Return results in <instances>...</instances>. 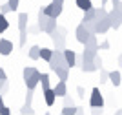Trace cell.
Segmentation results:
<instances>
[{
  "instance_id": "cell-41",
  "label": "cell",
  "mask_w": 122,
  "mask_h": 115,
  "mask_svg": "<svg viewBox=\"0 0 122 115\" xmlns=\"http://www.w3.org/2000/svg\"><path fill=\"white\" fill-rule=\"evenodd\" d=\"M0 79H2V80H5V79H7V75H5L4 68H0Z\"/></svg>"
},
{
  "instance_id": "cell-30",
  "label": "cell",
  "mask_w": 122,
  "mask_h": 115,
  "mask_svg": "<svg viewBox=\"0 0 122 115\" xmlns=\"http://www.w3.org/2000/svg\"><path fill=\"white\" fill-rule=\"evenodd\" d=\"M62 99H64V106H75V100H73V97H69L67 93L62 97Z\"/></svg>"
},
{
  "instance_id": "cell-13",
  "label": "cell",
  "mask_w": 122,
  "mask_h": 115,
  "mask_svg": "<svg viewBox=\"0 0 122 115\" xmlns=\"http://www.w3.org/2000/svg\"><path fill=\"white\" fill-rule=\"evenodd\" d=\"M49 18H51V16H47L42 9L38 11V16H36V24H38V27H40V31L46 29V26H47V22H49Z\"/></svg>"
},
{
  "instance_id": "cell-6",
  "label": "cell",
  "mask_w": 122,
  "mask_h": 115,
  "mask_svg": "<svg viewBox=\"0 0 122 115\" xmlns=\"http://www.w3.org/2000/svg\"><path fill=\"white\" fill-rule=\"evenodd\" d=\"M89 106L91 108H104V97H102L98 88L91 90V97H89Z\"/></svg>"
},
{
  "instance_id": "cell-46",
  "label": "cell",
  "mask_w": 122,
  "mask_h": 115,
  "mask_svg": "<svg viewBox=\"0 0 122 115\" xmlns=\"http://www.w3.org/2000/svg\"><path fill=\"white\" fill-rule=\"evenodd\" d=\"M118 66H122V53L118 55Z\"/></svg>"
},
{
  "instance_id": "cell-19",
  "label": "cell",
  "mask_w": 122,
  "mask_h": 115,
  "mask_svg": "<svg viewBox=\"0 0 122 115\" xmlns=\"http://www.w3.org/2000/svg\"><path fill=\"white\" fill-rule=\"evenodd\" d=\"M75 4H76V7L82 9V11H87V9H91V7H93L91 0H75Z\"/></svg>"
},
{
  "instance_id": "cell-40",
  "label": "cell",
  "mask_w": 122,
  "mask_h": 115,
  "mask_svg": "<svg viewBox=\"0 0 122 115\" xmlns=\"http://www.w3.org/2000/svg\"><path fill=\"white\" fill-rule=\"evenodd\" d=\"M91 115H102V108H93Z\"/></svg>"
},
{
  "instance_id": "cell-33",
  "label": "cell",
  "mask_w": 122,
  "mask_h": 115,
  "mask_svg": "<svg viewBox=\"0 0 122 115\" xmlns=\"http://www.w3.org/2000/svg\"><path fill=\"white\" fill-rule=\"evenodd\" d=\"M0 13H2V15H7V13H11V7H9V4H7V2L0 5Z\"/></svg>"
},
{
  "instance_id": "cell-38",
  "label": "cell",
  "mask_w": 122,
  "mask_h": 115,
  "mask_svg": "<svg viewBox=\"0 0 122 115\" xmlns=\"http://www.w3.org/2000/svg\"><path fill=\"white\" fill-rule=\"evenodd\" d=\"M98 49H109V42H107V40H104V42L98 46Z\"/></svg>"
},
{
  "instance_id": "cell-15",
  "label": "cell",
  "mask_w": 122,
  "mask_h": 115,
  "mask_svg": "<svg viewBox=\"0 0 122 115\" xmlns=\"http://www.w3.org/2000/svg\"><path fill=\"white\" fill-rule=\"evenodd\" d=\"M55 90V93H56V97H64L67 93V86H66V80H58L56 82V86L53 88Z\"/></svg>"
},
{
  "instance_id": "cell-52",
  "label": "cell",
  "mask_w": 122,
  "mask_h": 115,
  "mask_svg": "<svg viewBox=\"0 0 122 115\" xmlns=\"http://www.w3.org/2000/svg\"><path fill=\"white\" fill-rule=\"evenodd\" d=\"M60 115H64V113H60Z\"/></svg>"
},
{
  "instance_id": "cell-14",
  "label": "cell",
  "mask_w": 122,
  "mask_h": 115,
  "mask_svg": "<svg viewBox=\"0 0 122 115\" xmlns=\"http://www.w3.org/2000/svg\"><path fill=\"white\" fill-rule=\"evenodd\" d=\"M107 80H109L115 88H117V86H120V82H122L120 71H117V70H115V71H109V73H107Z\"/></svg>"
},
{
  "instance_id": "cell-42",
  "label": "cell",
  "mask_w": 122,
  "mask_h": 115,
  "mask_svg": "<svg viewBox=\"0 0 122 115\" xmlns=\"http://www.w3.org/2000/svg\"><path fill=\"white\" fill-rule=\"evenodd\" d=\"M113 9H117L118 13H120V15H122V0H120V2H118V5H117V7H113Z\"/></svg>"
},
{
  "instance_id": "cell-37",
  "label": "cell",
  "mask_w": 122,
  "mask_h": 115,
  "mask_svg": "<svg viewBox=\"0 0 122 115\" xmlns=\"http://www.w3.org/2000/svg\"><path fill=\"white\" fill-rule=\"evenodd\" d=\"M76 93H78V97H80V99H84V97H86V91H84V88H82V86H78V88H76Z\"/></svg>"
},
{
  "instance_id": "cell-31",
  "label": "cell",
  "mask_w": 122,
  "mask_h": 115,
  "mask_svg": "<svg viewBox=\"0 0 122 115\" xmlns=\"http://www.w3.org/2000/svg\"><path fill=\"white\" fill-rule=\"evenodd\" d=\"M7 4H9L11 11H16V9H18V4H20V0H7Z\"/></svg>"
},
{
  "instance_id": "cell-22",
  "label": "cell",
  "mask_w": 122,
  "mask_h": 115,
  "mask_svg": "<svg viewBox=\"0 0 122 115\" xmlns=\"http://www.w3.org/2000/svg\"><path fill=\"white\" fill-rule=\"evenodd\" d=\"M95 13H97V7H91V9L84 11V16H82V22H87V20H95Z\"/></svg>"
},
{
  "instance_id": "cell-21",
  "label": "cell",
  "mask_w": 122,
  "mask_h": 115,
  "mask_svg": "<svg viewBox=\"0 0 122 115\" xmlns=\"http://www.w3.org/2000/svg\"><path fill=\"white\" fill-rule=\"evenodd\" d=\"M51 55H53V49H51V48H40V59H42V60L49 62V60H51Z\"/></svg>"
},
{
  "instance_id": "cell-39",
  "label": "cell",
  "mask_w": 122,
  "mask_h": 115,
  "mask_svg": "<svg viewBox=\"0 0 122 115\" xmlns=\"http://www.w3.org/2000/svg\"><path fill=\"white\" fill-rule=\"evenodd\" d=\"M0 115H11V110L7 108V106H4V108H2V111H0Z\"/></svg>"
},
{
  "instance_id": "cell-29",
  "label": "cell",
  "mask_w": 122,
  "mask_h": 115,
  "mask_svg": "<svg viewBox=\"0 0 122 115\" xmlns=\"http://www.w3.org/2000/svg\"><path fill=\"white\" fill-rule=\"evenodd\" d=\"M25 40H27V31H20V38H18V46L20 48L25 46Z\"/></svg>"
},
{
  "instance_id": "cell-36",
  "label": "cell",
  "mask_w": 122,
  "mask_h": 115,
  "mask_svg": "<svg viewBox=\"0 0 122 115\" xmlns=\"http://www.w3.org/2000/svg\"><path fill=\"white\" fill-rule=\"evenodd\" d=\"M7 91H9V84H7V80H5L4 86H2V90H0V93H2V95H5Z\"/></svg>"
},
{
  "instance_id": "cell-11",
  "label": "cell",
  "mask_w": 122,
  "mask_h": 115,
  "mask_svg": "<svg viewBox=\"0 0 122 115\" xmlns=\"http://www.w3.org/2000/svg\"><path fill=\"white\" fill-rule=\"evenodd\" d=\"M42 93H44V102H46V106H53L56 102V93L53 88H47V90H42Z\"/></svg>"
},
{
  "instance_id": "cell-51",
  "label": "cell",
  "mask_w": 122,
  "mask_h": 115,
  "mask_svg": "<svg viewBox=\"0 0 122 115\" xmlns=\"http://www.w3.org/2000/svg\"><path fill=\"white\" fill-rule=\"evenodd\" d=\"M44 115H51V113H44Z\"/></svg>"
},
{
  "instance_id": "cell-43",
  "label": "cell",
  "mask_w": 122,
  "mask_h": 115,
  "mask_svg": "<svg viewBox=\"0 0 122 115\" xmlns=\"http://www.w3.org/2000/svg\"><path fill=\"white\" fill-rule=\"evenodd\" d=\"M4 95H2V93H0V111H2V108H4Z\"/></svg>"
},
{
  "instance_id": "cell-8",
  "label": "cell",
  "mask_w": 122,
  "mask_h": 115,
  "mask_svg": "<svg viewBox=\"0 0 122 115\" xmlns=\"http://www.w3.org/2000/svg\"><path fill=\"white\" fill-rule=\"evenodd\" d=\"M89 35H91V33H89V31L86 29V26L82 24V22H80L78 26H76V29H75V37H76V40H78V42H80L82 46H84V44L87 42Z\"/></svg>"
},
{
  "instance_id": "cell-32",
  "label": "cell",
  "mask_w": 122,
  "mask_h": 115,
  "mask_svg": "<svg viewBox=\"0 0 122 115\" xmlns=\"http://www.w3.org/2000/svg\"><path fill=\"white\" fill-rule=\"evenodd\" d=\"M100 84H104V82H107V71L104 70V68H100Z\"/></svg>"
},
{
  "instance_id": "cell-18",
  "label": "cell",
  "mask_w": 122,
  "mask_h": 115,
  "mask_svg": "<svg viewBox=\"0 0 122 115\" xmlns=\"http://www.w3.org/2000/svg\"><path fill=\"white\" fill-rule=\"evenodd\" d=\"M53 73H56L58 80H67V77H69V68H67V66H62V68H56Z\"/></svg>"
},
{
  "instance_id": "cell-45",
  "label": "cell",
  "mask_w": 122,
  "mask_h": 115,
  "mask_svg": "<svg viewBox=\"0 0 122 115\" xmlns=\"http://www.w3.org/2000/svg\"><path fill=\"white\" fill-rule=\"evenodd\" d=\"M76 115H84V110H82V108H78V110H76Z\"/></svg>"
},
{
  "instance_id": "cell-20",
  "label": "cell",
  "mask_w": 122,
  "mask_h": 115,
  "mask_svg": "<svg viewBox=\"0 0 122 115\" xmlns=\"http://www.w3.org/2000/svg\"><path fill=\"white\" fill-rule=\"evenodd\" d=\"M27 57H29L31 60H38V59H40V46H31Z\"/></svg>"
},
{
  "instance_id": "cell-1",
  "label": "cell",
  "mask_w": 122,
  "mask_h": 115,
  "mask_svg": "<svg viewBox=\"0 0 122 115\" xmlns=\"http://www.w3.org/2000/svg\"><path fill=\"white\" fill-rule=\"evenodd\" d=\"M22 77H24V84L27 90H35L40 82V71L33 66H25L24 71H22Z\"/></svg>"
},
{
  "instance_id": "cell-4",
  "label": "cell",
  "mask_w": 122,
  "mask_h": 115,
  "mask_svg": "<svg viewBox=\"0 0 122 115\" xmlns=\"http://www.w3.org/2000/svg\"><path fill=\"white\" fill-rule=\"evenodd\" d=\"M49 64V70L55 71L56 68H62V66H67L66 64V59H64V51L62 49H53V55H51V60L47 62ZM69 68V66H67Z\"/></svg>"
},
{
  "instance_id": "cell-23",
  "label": "cell",
  "mask_w": 122,
  "mask_h": 115,
  "mask_svg": "<svg viewBox=\"0 0 122 115\" xmlns=\"http://www.w3.org/2000/svg\"><path fill=\"white\" fill-rule=\"evenodd\" d=\"M49 73H40V82L38 84H42V90H47V88H51L49 86Z\"/></svg>"
},
{
  "instance_id": "cell-2",
  "label": "cell",
  "mask_w": 122,
  "mask_h": 115,
  "mask_svg": "<svg viewBox=\"0 0 122 115\" xmlns=\"http://www.w3.org/2000/svg\"><path fill=\"white\" fill-rule=\"evenodd\" d=\"M98 53V42H97V33H91L87 42L84 44V51H82V55L86 60H93L95 55Z\"/></svg>"
},
{
  "instance_id": "cell-16",
  "label": "cell",
  "mask_w": 122,
  "mask_h": 115,
  "mask_svg": "<svg viewBox=\"0 0 122 115\" xmlns=\"http://www.w3.org/2000/svg\"><path fill=\"white\" fill-rule=\"evenodd\" d=\"M80 70L84 71V73H93V71H98L97 66H95V62H93V60H86V59H84V62H82Z\"/></svg>"
},
{
  "instance_id": "cell-5",
  "label": "cell",
  "mask_w": 122,
  "mask_h": 115,
  "mask_svg": "<svg viewBox=\"0 0 122 115\" xmlns=\"http://www.w3.org/2000/svg\"><path fill=\"white\" fill-rule=\"evenodd\" d=\"M62 9H64V4H58V2H53V0H51V4L42 7V11H44L47 16H51V18H58V16L62 15Z\"/></svg>"
},
{
  "instance_id": "cell-44",
  "label": "cell",
  "mask_w": 122,
  "mask_h": 115,
  "mask_svg": "<svg viewBox=\"0 0 122 115\" xmlns=\"http://www.w3.org/2000/svg\"><path fill=\"white\" fill-rule=\"evenodd\" d=\"M118 2H120V0H111V4H113V7H117V5H118Z\"/></svg>"
},
{
  "instance_id": "cell-48",
  "label": "cell",
  "mask_w": 122,
  "mask_h": 115,
  "mask_svg": "<svg viewBox=\"0 0 122 115\" xmlns=\"http://www.w3.org/2000/svg\"><path fill=\"white\" fill-rule=\"evenodd\" d=\"M5 80H7V79H5ZM5 80H2V79H0V90H2V86H4V82H5Z\"/></svg>"
},
{
  "instance_id": "cell-28",
  "label": "cell",
  "mask_w": 122,
  "mask_h": 115,
  "mask_svg": "<svg viewBox=\"0 0 122 115\" xmlns=\"http://www.w3.org/2000/svg\"><path fill=\"white\" fill-rule=\"evenodd\" d=\"M33 97H35V90L25 91V104H31V102H33Z\"/></svg>"
},
{
  "instance_id": "cell-12",
  "label": "cell",
  "mask_w": 122,
  "mask_h": 115,
  "mask_svg": "<svg viewBox=\"0 0 122 115\" xmlns=\"http://www.w3.org/2000/svg\"><path fill=\"white\" fill-rule=\"evenodd\" d=\"M11 51H13V42L7 38H0V55L7 57Z\"/></svg>"
},
{
  "instance_id": "cell-17",
  "label": "cell",
  "mask_w": 122,
  "mask_h": 115,
  "mask_svg": "<svg viewBox=\"0 0 122 115\" xmlns=\"http://www.w3.org/2000/svg\"><path fill=\"white\" fill-rule=\"evenodd\" d=\"M27 20H29L27 13H20L18 15V31H27Z\"/></svg>"
},
{
  "instance_id": "cell-25",
  "label": "cell",
  "mask_w": 122,
  "mask_h": 115,
  "mask_svg": "<svg viewBox=\"0 0 122 115\" xmlns=\"http://www.w3.org/2000/svg\"><path fill=\"white\" fill-rule=\"evenodd\" d=\"M33 113H35L33 106H31V104H25V102H24V106L20 108V115H33Z\"/></svg>"
},
{
  "instance_id": "cell-50",
  "label": "cell",
  "mask_w": 122,
  "mask_h": 115,
  "mask_svg": "<svg viewBox=\"0 0 122 115\" xmlns=\"http://www.w3.org/2000/svg\"><path fill=\"white\" fill-rule=\"evenodd\" d=\"M107 2H109V0H102V5H104V7H106V4Z\"/></svg>"
},
{
  "instance_id": "cell-49",
  "label": "cell",
  "mask_w": 122,
  "mask_h": 115,
  "mask_svg": "<svg viewBox=\"0 0 122 115\" xmlns=\"http://www.w3.org/2000/svg\"><path fill=\"white\" fill-rule=\"evenodd\" d=\"M53 2H58V4H64V2H66V0H53Z\"/></svg>"
},
{
  "instance_id": "cell-24",
  "label": "cell",
  "mask_w": 122,
  "mask_h": 115,
  "mask_svg": "<svg viewBox=\"0 0 122 115\" xmlns=\"http://www.w3.org/2000/svg\"><path fill=\"white\" fill-rule=\"evenodd\" d=\"M7 27H9V22H7V16L0 13V33H4V31H7Z\"/></svg>"
},
{
  "instance_id": "cell-10",
  "label": "cell",
  "mask_w": 122,
  "mask_h": 115,
  "mask_svg": "<svg viewBox=\"0 0 122 115\" xmlns=\"http://www.w3.org/2000/svg\"><path fill=\"white\" fill-rule=\"evenodd\" d=\"M64 59H66V64L69 66V70H71V68H75L76 66V51H73V49H66V48H64Z\"/></svg>"
},
{
  "instance_id": "cell-3",
  "label": "cell",
  "mask_w": 122,
  "mask_h": 115,
  "mask_svg": "<svg viewBox=\"0 0 122 115\" xmlns=\"http://www.w3.org/2000/svg\"><path fill=\"white\" fill-rule=\"evenodd\" d=\"M66 35H67L66 27H60V26H56V29L53 33H49L51 40L55 44V49H64L66 48Z\"/></svg>"
},
{
  "instance_id": "cell-27",
  "label": "cell",
  "mask_w": 122,
  "mask_h": 115,
  "mask_svg": "<svg viewBox=\"0 0 122 115\" xmlns=\"http://www.w3.org/2000/svg\"><path fill=\"white\" fill-rule=\"evenodd\" d=\"M82 24L86 26V29L89 33H95V20H87V22H82Z\"/></svg>"
},
{
  "instance_id": "cell-47",
  "label": "cell",
  "mask_w": 122,
  "mask_h": 115,
  "mask_svg": "<svg viewBox=\"0 0 122 115\" xmlns=\"http://www.w3.org/2000/svg\"><path fill=\"white\" fill-rule=\"evenodd\" d=\"M113 115H122V110H115V113Z\"/></svg>"
},
{
  "instance_id": "cell-7",
  "label": "cell",
  "mask_w": 122,
  "mask_h": 115,
  "mask_svg": "<svg viewBox=\"0 0 122 115\" xmlns=\"http://www.w3.org/2000/svg\"><path fill=\"white\" fill-rule=\"evenodd\" d=\"M111 29V22L109 18H100V20H95V33L97 35H106L107 31Z\"/></svg>"
},
{
  "instance_id": "cell-26",
  "label": "cell",
  "mask_w": 122,
  "mask_h": 115,
  "mask_svg": "<svg viewBox=\"0 0 122 115\" xmlns=\"http://www.w3.org/2000/svg\"><path fill=\"white\" fill-rule=\"evenodd\" d=\"M76 110H78L76 106H64V108H62V113L64 115H76Z\"/></svg>"
},
{
  "instance_id": "cell-9",
  "label": "cell",
  "mask_w": 122,
  "mask_h": 115,
  "mask_svg": "<svg viewBox=\"0 0 122 115\" xmlns=\"http://www.w3.org/2000/svg\"><path fill=\"white\" fill-rule=\"evenodd\" d=\"M107 18H109V22H111V29H118V27L122 26V15L117 9L107 11Z\"/></svg>"
},
{
  "instance_id": "cell-35",
  "label": "cell",
  "mask_w": 122,
  "mask_h": 115,
  "mask_svg": "<svg viewBox=\"0 0 122 115\" xmlns=\"http://www.w3.org/2000/svg\"><path fill=\"white\" fill-rule=\"evenodd\" d=\"M38 31H40L38 24H36V26H27V33H38Z\"/></svg>"
},
{
  "instance_id": "cell-34",
  "label": "cell",
  "mask_w": 122,
  "mask_h": 115,
  "mask_svg": "<svg viewBox=\"0 0 122 115\" xmlns=\"http://www.w3.org/2000/svg\"><path fill=\"white\" fill-rule=\"evenodd\" d=\"M93 62H95V66H97V70H100L102 68V59L98 57V53L95 55V59H93Z\"/></svg>"
}]
</instances>
